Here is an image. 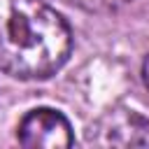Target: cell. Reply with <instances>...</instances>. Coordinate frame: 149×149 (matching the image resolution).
I'll use <instances>...</instances> for the list:
<instances>
[{"instance_id": "obj_5", "label": "cell", "mask_w": 149, "mask_h": 149, "mask_svg": "<svg viewBox=\"0 0 149 149\" xmlns=\"http://www.w3.org/2000/svg\"><path fill=\"white\" fill-rule=\"evenodd\" d=\"M142 74H144V84H147V88H149V54H147V58H144V68H142Z\"/></svg>"}, {"instance_id": "obj_4", "label": "cell", "mask_w": 149, "mask_h": 149, "mask_svg": "<svg viewBox=\"0 0 149 149\" xmlns=\"http://www.w3.org/2000/svg\"><path fill=\"white\" fill-rule=\"evenodd\" d=\"M72 5H77L84 12H93V14H109L116 12L121 7H126L130 0H68Z\"/></svg>"}, {"instance_id": "obj_2", "label": "cell", "mask_w": 149, "mask_h": 149, "mask_svg": "<svg viewBox=\"0 0 149 149\" xmlns=\"http://www.w3.org/2000/svg\"><path fill=\"white\" fill-rule=\"evenodd\" d=\"M88 142L100 147H149V119L126 107L109 109L91 128Z\"/></svg>"}, {"instance_id": "obj_3", "label": "cell", "mask_w": 149, "mask_h": 149, "mask_svg": "<svg viewBox=\"0 0 149 149\" xmlns=\"http://www.w3.org/2000/svg\"><path fill=\"white\" fill-rule=\"evenodd\" d=\"M16 137L28 149H65L74 142L68 119L49 107L30 109L21 119Z\"/></svg>"}, {"instance_id": "obj_1", "label": "cell", "mask_w": 149, "mask_h": 149, "mask_svg": "<svg viewBox=\"0 0 149 149\" xmlns=\"http://www.w3.org/2000/svg\"><path fill=\"white\" fill-rule=\"evenodd\" d=\"M72 49L65 19L42 0H0V70L16 79H47Z\"/></svg>"}]
</instances>
